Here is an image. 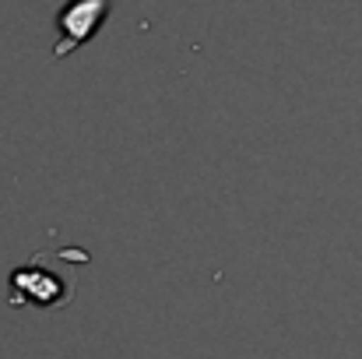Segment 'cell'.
Wrapping results in <instances>:
<instances>
[{
  "label": "cell",
  "instance_id": "obj_1",
  "mask_svg": "<svg viewBox=\"0 0 362 359\" xmlns=\"http://www.w3.org/2000/svg\"><path fill=\"white\" fill-rule=\"evenodd\" d=\"M71 296H74V285H71L64 275L46 271V268H42V253H39L32 264L11 271V307L57 310V307H67Z\"/></svg>",
  "mask_w": 362,
  "mask_h": 359
},
{
  "label": "cell",
  "instance_id": "obj_2",
  "mask_svg": "<svg viewBox=\"0 0 362 359\" xmlns=\"http://www.w3.org/2000/svg\"><path fill=\"white\" fill-rule=\"evenodd\" d=\"M113 11V0H67L60 11H57V28H60V39L53 46V57L64 60L71 57L78 46H85L99 28L103 21L110 18Z\"/></svg>",
  "mask_w": 362,
  "mask_h": 359
}]
</instances>
